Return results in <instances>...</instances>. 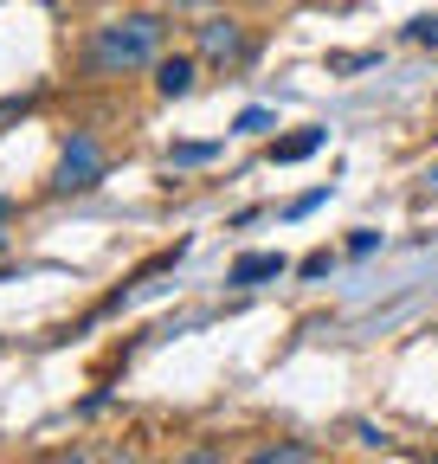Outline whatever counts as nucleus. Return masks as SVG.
<instances>
[{"instance_id":"nucleus-3","label":"nucleus","mask_w":438,"mask_h":464,"mask_svg":"<svg viewBox=\"0 0 438 464\" xmlns=\"http://www.w3.org/2000/svg\"><path fill=\"white\" fill-rule=\"evenodd\" d=\"M252 52H258V39H252L233 14H213V20L194 26V58H200V65H213V72H245Z\"/></svg>"},{"instance_id":"nucleus-6","label":"nucleus","mask_w":438,"mask_h":464,"mask_svg":"<svg viewBox=\"0 0 438 464\" xmlns=\"http://www.w3.org/2000/svg\"><path fill=\"white\" fill-rule=\"evenodd\" d=\"M245 464H322L309 445H297V439H278V445H258Z\"/></svg>"},{"instance_id":"nucleus-11","label":"nucleus","mask_w":438,"mask_h":464,"mask_svg":"<svg viewBox=\"0 0 438 464\" xmlns=\"http://www.w3.org/2000/svg\"><path fill=\"white\" fill-rule=\"evenodd\" d=\"M406 33H413V45H438V14H425V20H413Z\"/></svg>"},{"instance_id":"nucleus-9","label":"nucleus","mask_w":438,"mask_h":464,"mask_svg":"<svg viewBox=\"0 0 438 464\" xmlns=\"http://www.w3.org/2000/svg\"><path fill=\"white\" fill-rule=\"evenodd\" d=\"M175 464H233V458H226V445H213V439H194V445H187Z\"/></svg>"},{"instance_id":"nucleus-4","label":"nucleus","mask_w":438,"mask_h":464,"mask_svg":"<svg viewBox=\"0 0 438 464\" xmlns=\"http://www.w3.org/2000/svg\"><path fill=\"white\" fill-rule=\"evenodd\" d=\"M194 84H200V58L194 52H161L155 58V91L161 97H194Z\"/></svg>"},{"instance_id":"nucleus-16","label":"nucleus","mask_w":438,"mask_h":464,"mask_svg":"<svg viewBox=\"0 0 438 464\" xmlns=\"http://www.w3.org/2000/svg\"><path fill=\"white\" fill-rule=\"evenodd\" d=\"M161 7H206V0H161Z\"/></svg>"},{"instance_id":"nucleus-17","label":"nucleus","mask_w":438,"mask_h":464,"mask_svg":"<svg viewBox=\"0 0 438 464\" xmlns=\"http://www.w3.org/2000/svg\"><path fill=\"white\" fill-rule=\"evenodd\" d=\"M425 464H438V451H432V458H425Z\"/></svg>"},{"instance_id":"nucleus-8","label":"nucleus","mask_w":438,"mask_h":464,"mask_svg":"<svg viewBox=\"0 0 438 464\" xmlns=\"http://www.w3.org/2000/svg\"><path fill=\"white\" fill-rule=\"evenodd\" d=\"M322 149V130H297V136H284V142H271V161H303V155H316Z\"/></svg>"},{"instance_id":"nucleus-1","label":"nucleus","mask_w":438,"mask_h":464,"mask_svg":"<svg viewBox=\"0 0 438 464\" xmlns=\"http://www.w3.org/2000/svg\"><path fill=\"white\" fill-rule=\"evenodd\" d=\"M161 52H168V20L155 7H142V14H117V20L90 26V39L78 52V72H84V84H110V78L155 72Z\"/></svg>"},{"instance_id":"nucleus-13","label":"nucleus","mask_w":438,"mask_h":464,"mask_svg":"<svg viewBox=\"0 0 438 464\" xmlns=\"http://www.w3.org/2000/svg\"><path fill=\"white\" fill-rule=\"evenodd\" d=\"M14 226H20V207H14L7 194H0V246H7V239H14Z\"/></svg>"},{"instance_id":"nucleus-5","label":"nucleus","mask_w":438,"mask_h":464,"mask_svg":"<svg viewBox=\"0 0 438 464\" xmlns=\"http://www.w3.org/2000/svg\"><path fill=\"white\" fill-rule=\"evenodd\" d=\"M264 277H284V252H245L226 271V284H264Z\"/></svg>"},{"instance_id":"nucleus-10","label":"nucleus","mask_w":438,"mask_h":464,"mask_svg":"<svg viewBox=\"0 0 438 464\" xmlns=\"http://www.w3.org/2000/svg\"><path fill=\"white\" fill-rule=\"evenodd\" d=\"M213 155H219V142H181L168 161H175V168H194V161H213Z\"/></svg>"},{"instance_id":"nucleus-2","label":"nucleus","mask_w":438,"mask_h":464,"mask_svg":"<svg viewBox=\"0 0 438 464\" xmlns=\"http://www.w3.org/2000/svg\"><path fill=\"white\" fill-rule=\"evenodd\" d=\"M110 174V155H103V142L90 136V130H71V142L59 149V168H52V194L59 200H71V194H90L97 181Z\"/></svg>"},{"instance_id":"nucleus-14","label":"nucleus","mask_w":438,"mask_h":464,"mask_svg":"<svg viewBox=\"0 0 438 464\" xmlns=\"http://www.w3.org/2000/svg\"><path fill=\"white\" fill-rule=\"evenodd\" d=\"M361 65H374V52H348V58H328V72H361Z\"/></svg>"},{"instance_id":"nucleus-12","label":"nucleus","mask_w":438,"mask_h":464,"mask_svg":"<svg viewBox=\"0 0 438 464\" xmlns=\"http://www.w3.org/2000/svg\"><path fill=\"white\" fill-rule=\"evenodd\" d=\"M264 130H271V110H245L239 116V136H264Z\"/></svg>"},{"instance_id":"nucleus-7","label":"nucleus","mask_w":438,"mask_h":464,"mask_svg":"<svg viewBox=\"0 0 438 464\" xmlns=\"http://www.w3.org/2000/svg\"><path fill=\"white\" fill-rule=\"evenodd\" d=\"M65 464H148L136 445H84V451H71Z\"/></svg>"},{"instance_id":"nucleus-15","label":"nucleus","mask_w":438,"mask_h":464,"mask_svg":"<svg viewBox=\"0 0 438 464\" xmlns=\"http://www.w3.org/2000/svg\"><path fill=\"white\" fill-rule=\"evenodd\" d=\"M322 200H328V188H316V194H303V200H297V207H290V219H303V213H316V207H322Z\"/></svg>"}]
</instances>
